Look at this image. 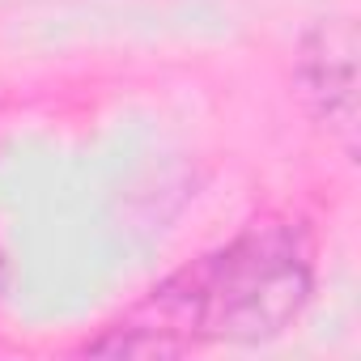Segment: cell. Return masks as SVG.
<instances>
[{"label":"cell","mask_w":361,"mask_h":361,"mask_svg":"<svg viewBox=\"0 0 361 361\" xmlns=\"http://www.w3.org/2000/svg\"><path fill=\"white\" fill-rule=\"evenodd\" d=\"M293 81L306 111L344 145L357 149V35L348 18L314 22L293 56Z\"/></svg>","instance_id":"obj_2"},{"label":"cell","mask_w":361,"mask_h":361,"mask_svg":"<svg viewBox=\"0 0 361 361\" xmlns=\"http://www.w3.org/2000/svg\"><path fill=\"white\" fill-rule=\"evenodd\" d=\"M310 289L314 264L302 226L255 221L221 251L161 281L128 319L90 340L85 353L178 357L204 340L259 344L302 314Z\"/></svg>","instance_id":"obj_1"},{"label":"cell","mask_w":361,"mask_h":361,"mask_svg":"<svg viewBox=\"0 0 361 361\" xmlns=\"http://www.w3.org/2000/svg\"><path fill=\"white\" fill-rule=\"evenodd\" d=\"M0 281H5V259H0Z\"/></svg>","instance_id":"obj_3"}]
</instances>
